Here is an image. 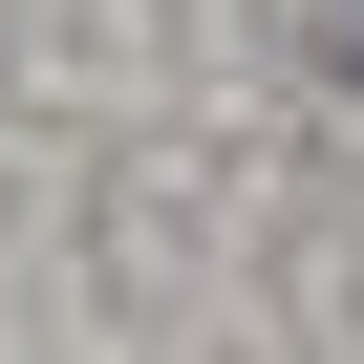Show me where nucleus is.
<instances>
[{
    "instance_id": "f257e3e1",
    "label": "nucleus",
    "mask_w": 364,
    "mask_h": 364,
    "mask_svg": "<svg viewBox=\"0 0 364 364\" xmlns=\"http://www.w3.org/2000/svg\"><path fill=\"white\" fill-rule=\"evenodd\" d=\"M321 65H343V86H364V0H321Z\"/></svg>"
}]
</instances>
